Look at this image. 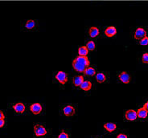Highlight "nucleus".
<instances>
[{
    "instance_id": "5",
    "label": "nucleus",
    "mask_w": 148,
    "mask_h": 138,
    "mask_svg": "<svg viewBox=\"0 0 148 138\" xmlns=\"http://www.w3.org/2000/svg\"><path fill=\"white\" fill-rule=\"evenodd\" d=\"M124 116H125V118L127 120L129 121H134L138 118L137 115V111L134 110V109H129L125 112L124 113Z\"/></svg>"
},
{
    "instance_id": "14",
    "label": "nucleus",
    "mask_w": 148,
    "mask_h": 138,
    "mask_svg": "<svg viewBox=\"0 0 148 138\" xmlns=\"http://www.w3.org/2000/svg\"><path fill=\"white\" fill-rule=\"evenodd\" d=\"M100 31L97 27H91L89 30V35L91 38H96L99 35Z\"/></svg>"
},
{
    "instance_id": "18",
    "label": "nucleus",
    "mask_w": 148,
    "mask_h": 138,
    "mask_svg": "<svg viewBox=\"0 0 148 138\" xmlns=\"http://www.w3.org/2000/svg\"><path fill=\"white\" fill-rule=\"evenodd\" d=\"M78 54L81 56H87L89 54V50L86 46H82L78 48Z\"/></svg>"
},
{
    "instance_id": "8",
    "label": "nucleus",
    "mask_w": 148,
    "mask_h": 138,
    "mask_svg": "<svg viewBox=\"0 0 148 138\" xmlns=\"http://www.w3.org/2000/svg\"><path fill=\"white\" fill-rule=\"evenodd\" d=\"M76 113V108L73 105H66L63 108V114L66 116H73Z\"/></svg>"
},
{
    "instance_id": "19",
    "label": "nucleus",
    "mask_w": 148,
    "mask_h": 138,
    "mask_svg": "<svg viewBox=\"0 0 148 138\" xmlns=\"http://www.w3.org/2000/svg\"><path fill=\"white\" fill-rule=\"evenodd\" d=\"M84 73H85V75H88V76H93V75H96V69H95L94 67H88L85 70Z\"/></svg>"
},
{
    "instance_id": "6",
    "label": "nucleus",
    "mask_w": 148,
    "mask_h": 138,
    "mask_svg": "<svg viewBox=\"0 0 148 138\" xmlns=\"http://www.w3.org/2000/svg\"><path fill=\"white\" fill-rule=\"evenodd\" d=\"M118 78L123 84H129L130 82V80H131L130 75L127 71H122V72L119 73Z\"/></svg>"
},
{
    "instance_id": "12",
    "label": "nucleus",
    "mask_w": 148,
    "mask_h": 138,
    "mask_svg": "<svg viewBox=\"0 0 148 138\" xmlns=\"http://www.w3.org/2000/svg\"><path fill=\"white\" fill-rule=\"evenodd\" d=\"M104 128L109 133H113L117 129V124L115 123H111V122L106 123L104 124Z\"/></svg>"
},
{
    "instance_id": "22",
    "label": "nucleus",
    "mask_w": 148,
    "mask_h": 138,
    "mask_svg": "<svg viewBox=\"0 0 148 138\" xmlns=\"http://www.w3.org/2000/svg\"><path fill=\"white\" fill-rule=\"evenodd\" d=\"M142 61L143 64H148V52L143 53L142 56Z\"/></svg>"
},
{
    "instance_id": "16",
    "label": "nucleus",
    "mask_w": 148,
    "mask_h": 138,
    "mask_svg": "<svg viewBox=\"0 0 148 138\" xmlns=\"http://www.w3.org/2000/svg\"><path fill=\"white\" fill-rule=\"evenodd\" d=\"M81 88L85 92H88L92 88V83L89 80H84L81 85Z\"/></svg>"
},
{
    "instance_id": "10",
    "label": "nucleus",
    "mask_w": 148,
    "mask_h": 138,
    "mask_svg": "<svg viewBox=\"0 0 148 138\" xmlns=\"http://www.w3.org/2000/svg\"><path fill=\"white\" fill-rule=\"evenodd\" d=\"M117 31H117V28H116L114 26H109L106 28V30L104 31V34H105V35H106V37L111 38L114 37V36L116 35Z\"/></svg>"
},
{
    "instance_id": "11",
    "label": "nucleus",
    "mask_w": 148,
    "mask_h": 138,
    "mask_svg": "<svg viewBox=\"0 0 148 138\" xmlns=\"http://www.w3.org/2000/svg\"><path fill=\"white\" fill-rule=\"evenodd\" d=\"M12 108L14 109V111H15L16 113H23V112H25V110H26V107H25V105L22 103V102H18V103H16L15 105L12 106Z\"/></svg>"
},
{
    "instance_id": "26",
    "label": "nucleus",
    "mask_w": 148,
    "mask_h": 138,
    "mask_svg": "<svg viewBox=\"0 0 148 138\" xmlns=\"http://www.w3.org/2000/svg\"><path fill=\"white\" fill-rule=\"evenodd\" d=\"M5 116H4V113L2 111H0V119H4Z\"/></svg>"
},
{
    "instance_id": "1",
    "label": "nucleus",
    "mask_w": 148,
    "mask_h": 138,
    "mask_svg": "<svg viewBox=\"0 0 148 138\" xmlns=\"http://www.w3.org/2000/svg\"><path fill=\"white\" fill-rule=\"evenodd\" d=\"M89 64V60L87 56H78L73 61V67L77 72H84Z\"/></svg>"
},
{
    "instance_id": "2",
    "label": "nucleus",
    "mask_w": 148,
    "mask_h": 138,
    "mask_svg": "<svg viewBox=\"0 0 148 138\" xmlns=\"http://www.w3.org/2000/svg\"><path fill=\"white\" fill-rule=\"evenodd\" d=\"M147 31L145 29L144 27H138L135 29V31H134V35H133V37L134 39H136V40H140L142 39L143 38H144L145 36H147Z\"/></svg>"
},
{
    "instance_id": "20",
    "label": "nucleus",
    "mask_w": 148,
    "mask_h": 138,
    "mask_svg": "<svg viewBox=\"0 0 148 138\" xmlns=\"http://www.w3.org/2000/svg\"><path fill=\"white\" fill-rule=\"evenodd\" d=\"M86 48H88L89 51H94L95 49H96V44H95V42L92 41V40H90L87 43V44H86Z\"/></svg>"
},
{
    "instance_id": "15",
    "label": "nucleus",
    "mask_w": 148,
    "mask_h": 138,
    "mask_svg": "<svg viewBox=\"0 0 148 138\" xmlns=\"http://www.w3.org/2000/svg\"><path fill=\"white\" fill-rule=\"evenodd\" d=\"M83 81H84V77L82 75H77L73 80V82L75 87H81Z\"/></svg>"
},
{
    "instance_id": "27",
    "label": "nucleus",
    "mask_w": 148,
    "mask_h": 138,
    "mask_svg": "<svg viewBox=\"0 0 148 138\" xmlns=\"http://www.w3.org/2000/svg\"><path fill=\"white\" fill-rule=\"evenodd\" d=\"M143 107H144V108H146V109H147V110L148 111V101H147L146 103H145V105H143Z\"/></svg>"
},
{
    "instance_id": "9",
    "label": "nucleus",
    "mask_w": 148,
    "mask_h": 138,
    "mask_svg": "<svg viewBox=\"0 0 148 138\" xmlns=\"http://www.w3.org/2000/svg\"><path fill=\"white\" fill-rule=\"evenodd\" d=\"M43 110V107L40 103H34L30 106V111L35 115L40 114Z\"/></svg>"
},
{
    "instance_id": "23",
    "label": "nucleus",
    "mask_w": 148,
    "mask_h": 138,
    "mask_svg": "<svg viewBox=\"0 0 148 138\" xmlns=\"http://www.w3.org/2000/svg\"><path fill=\"white\" fill-rule=\"evenodd\" d=\"M58 138H69V136L65 131H61L58 135Z\"/></svg>"
},
{
    "instance_id": "21",
    "label": "nucleus",
    "mask_w": 148,
    "mask_h": 138,
    "mask_svg": "<svg viewBox=\"0 0 148 138\" xmlns=\"http://www.w3.org/2000/svg\"><path fill=\"white\" fill-rule=\"evenodd\" d=\"M139 44L142 46H147L148 45V36H145L144 38H143L142 39L139 40Z\"/></svg>"
},
{
    "instance_id": "13",
    "label": "nucleus",
    "mask_w": 148,
    "mask_h": 138,
    "mask_svg": "<svg viewBox=\"0 0 148 138\" xmlns=\"http://www.w3.org/2000/svg\"><path fill=\"white\" fill-rule=\"evenodd\" d=\"M137 115L138 117L140 118V119H146L148 116V111L144 108V107H143V108H139V109L138 110Z\"/></svg>"
},
{
    "instance_id": "25",
    "label": "nucleus",
    "mask_w": 148,
    "mask_h": 138,
    "mask_svg": "<svg viewBox=\"0 0 148 138\" xmlns=\"http://www.w3.org/2000/svg\"><path fill=\"white\" fill-rule=\"evenodd\" d=\"M5 125V120L4 119H0V128H3Z\"/></svg>"
},
{
    "instance_id": "24",
    "label": "nucleus",
    "mask_w": 148,
    "mask_h": 138,
    "mask_svg": "<svg viewBox=\"0 0 148 138\" xmlns=\"http://www.w3.org/2000/svg\"><path fill=\"white\" fill-rule=\"evenodd\" d=\"M116 138H128V135L126 133H119Z\"/></svg>"
},
{
    "instance_id": "28",
    "label": "nucleus",
    "mask_w": 148,
    "mask_h": 138,
    "mask_svg": "<svg viewBox=\"0 0 148 138\" xmlns=\"http://www.w3.org/2000/svg\"><path fill=\"white\" fill-rule=\"evenodd\" d=\"M93 138H98V137H93Z\"/></svg>"
},
{
    "instance_id": "4",
    "label": "nucleus",
    "mask_w": 148,
    "mask_h": 138,
    "mask_svg": "<svg viewBox=\"0 0 148 138\" xmlns=\"http://www.w3.org/2000/svg\"><path fill=\"white\" fill-rule=\"evenodd\" d=\"M68 77H69V75L67 74L66 72L62 71H57L55 75L56 80L62 85H64L66 84V82L68 81Z\"/></svg>"
},
{
    "instance_id": "3",
    "label": "nucleus",
    "mask_w": 148,
    "mask_h": 138,
    "mask_svg": "<svg viewBox=\"0 0 148 138\" xmlns=\"http://www.w3.org/2000/svg\"><path fill=\"white\" fill-rule=\"evenodd\" d=\"M33 130L35 135L36 137H45V135L47 134V129L42 124H36V125H34Z\"/></svg>"
},
{
    "instance_id": "17",
    "label": "nucleus",
    "mask_w": 148,
    "mask_h": 138,
    "mask_svg": "<svg viewBox=\"0 0 148 138\" xmlns=\"http://www.w3.org/2000/svg\"><path fill=\"white\" fill-rule=\"evenodd\" d=\"M95 77H96L97 81L98 83H104L106 80V75L105 74L104 72H97L95 75Z\"/></svg>"
},
{
    "instance_id": "7",
    "label": "nucleus",
    "mask_w": 148,
    "mask_h": 138,
    "mask_svg": "<svg viewBox=\"0 0 148 138\" xmlns=\"http://www.w3.org/2000/svg\"><path fill=\"white\" fill-rule=\"evenodd\" d=\"M23 27L27 30H35L38 27V23H37L36 20L29 19V20H27L26 22L23 23Z\"/></svg>"
}]
</instances>
